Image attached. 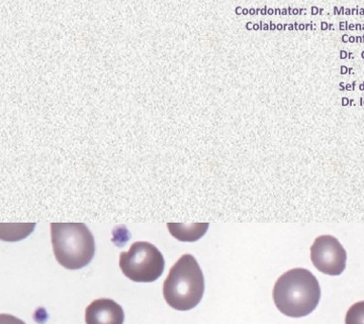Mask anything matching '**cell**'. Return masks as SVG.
Returning a JSON list of instances; mask_svg holds the SVG:
<instances>
[{
  "instance_id": "obj_1",
  "label": "cell",
  "mask_w": 364,
  "mask_h": 324,
  "mask_svg": "<svg viewBox=\"0 0 364 324\" xmlns=\"http://www.w3.org/2000/svg\"><path fill=\"white\" fill-rule=\"evenodd\" d=\"M320 300V284L309 269H290L278 279L273 287L275 306L287 317L303 318L311 314Z\"/></svg>"
},
{
  "instance_id": "obj_2",
  "label": "cell",
  "mask_w": 364,
  "mask_h": 324,
  "mask_svg": "<svg viewBox=\"0 0 364 324\" xmlns=\"http://www.w3.org/2000/svg\"><path fill=\"white\" fill-rule=\"evenodd\" d=\"M204 290L203 272L198 261L193 255H182L164 283V297L168 306L178 311H189L200 303Z\"/></svg>"
},
{
  "instance_id": "obj_3",
  "label": "cell",
  "mask_w": 364,
  "mask_h": 324,
  "mask_svg": "<svg viewBox=\"0 0 364 324\" xmlns=\"http://www.w3.org/2000/svg\"><path fill=\"white\" fill-rule=\"evenodd\" d=\"M51 244L57 261L65 269H81L92 261L95 240L82 223H51Z\"/></svg>"
},
{
  "instance_id": "obj_4",
  "label": "cell",
  "mask_w": 364,
  "mask_h": 324,
  "mask_svg": "<svg viewBox=\"0 0 364 324\" xmlns=\"http://www.w3.org/2000/svg\"><path fill=\"white\" fill-rule=\"evenodd\" d=\"M165 261L161 252L148 242H136L127 252L119 254V269L136 283H152L164 273Z\"/></svg>"
},
{
  "instance_id": "obj_5",
  "label": "cell",
  "mask_w": 364,
  "mask_h": 324,
  "mask_svg": "<svg viewBox=\"0 0 364 324\" xmlns=\"http://www.w3.org/2000/svg\"><path fill=\"white\" fill-rule=\"evenodd\" d=\"M310 258L323 274L338 276L346 270L347 253L340 241L332 235H321L310 247Z\"/></svg>"
},
{
  "instance_id": "obj_6",
  "label": "cell",
  "mask_w": 364,
  "mask_h": 324,
  "mask_svg": "<svg viewBox=\"0 0 364 324\" xmlns=\"http://www.w3.org/2000/svg\"><path fill=\"white\" fill-rule=\"evenodd\" d=\"M122 307L110 298L93 301L85 309L87 324H124Z\"/></svg>"
},
{
  "instance_id": "obj_7",
  "label": "cell",
  "mask_w": 364,
  "mask_h": 324,
  "mask_svg": "<svg viewBox=\"0 0 364 324\" xmlns=\"http://www.w3.org/2000/svg\"><path fill=\"white\" fill-rule=\"evenodd\" d=\"M168 230L171 235L178 241L196 242L203 237L209 229V223H193L185 225L181 223H168Z\"/></svg>"
},
{
  "instance_id": "obj_8",
  "label": "cell",
  "mask_w": 364,
  "mask_h": 324,
  "mask_svg": "<svg viewBox=\"0 0 364 324\" xmlns=\"http://www.w3.org/2000/svg\"><path fill=\"white\" fill-rule=\"evenodd\" d=\"M346 324H364V301L350 307L346 313Z\"/></svg>"
},
{
  "instance_id": "obj_9",
  "label": "cell",
  "mask_w": 364,
  "mask_h": 324,
  "mask_svg": "<svg viewBox=\"0 0 364 324\" xmlns=\"http://www.w3.org/2000/svg\"><path fill=\"white\" fill-rule=\"evenodd\" d=\"M0 324H26L24 321L18 318L9 314L0 315Z\"/></svg>"
},
{
  "instance_id": "obj_10",
  "label": "cell",
  "mask_w": 364,
  "mask_h": 324,
  "mask_svg": "<svg viewBox=\"0 0 364 324\" xmlns=\"http://www.w3.org/2000/svg\"><path fill=\"white\" fill-rule=\"evenodd\" d=\"M327 27H328V25L326 24V22L321 23V30L326 31L327 30Z\"/></svg>"
},
{
  "instance_id": "obj_11",
  "label": "cell",
  "mask_w": 364,
  "mask_h": 324,
  "mask_svg": "<svg viewBox=\"0 0 364 324\" xmlns=\"http://www.w3.org/2000/svg\"><path fill=\"white\" fill-rule=\"evenodd\" d=\"M276 26L273 24V23H270V30L273 31L275 30Z\"/></svg>"
},
{
  "instance_id": "obj_12",
  "label": "cell",
  "mask_w": 364,
  "mask_h": 324,
  "mask_svg": "<svg viewBox=\"0 0 364 324\" xmlns=\"http://www.w3.org/2000/svg\"><path fill=\"white\" fill-rule=\"evenodd\" d=\"M255 9H250V14H252V16H255Z\"/></svg>"
},
{
  "instance_id": "obj_13",
  "label": "cell",
  "mask_w": 364,
  "mask_h": 324,
  "mask_svg": "<svg viewBox=\"0 0 364 324\" xmlns=\"http://www.w3.org/2000/svg\"><path fill=\"white\" fill-rule=\"evenodd\" d=\"M262 14H263V16H264V14H267V8L264 7L263 9V10H262Z\"/></svg>"
},
{
  "instance_id": "obj_14",
  "label": "cell",
  "mask_w": 364,
  "mask_h": 324,
  "mask_svg": "<svg viewBox=\"0 0 364 324\" xmlns=\"http://www.w3.org/2000/svg\"><path fill=\"white\" fill-rule=\"evenodd\" d=\"M277 28H278V30H279V31H281V30H282V28H283V26H282V25H277Z\"/></svg>"
},
{
  "instance_id": "obj_15",
  "label": "cell",
  "mask_w": 364,
  "mask_h": 324,
  "mask_svg": "<svg viewBox=\"0 0 364 324\" xmlns=\"http://www.w3.org/2000/svg\"><path fill=\"white\" fill-rule=\"evenodd\" d=\"M264 31H267V30H269V26H267V25H264Z\"/></svg>"
},
{
  "instance_id": "obj_16",
  "label": "cell",
  "mask_w": 364,
  "mask_h": 324,
  "mask_svg": "<svg viewBox=\"0 0 364 324\" xmlns=\"http://www.w3.org/2000/svg\"><path fill=\"white\" fill-rule=\"evenodd\" d=\"M304 28V25H300V28H299V30L303 31Z\"/></svg>"
},
{
  "instance_id": "obj_17",
  "label": "cell",
  "mask_w": 364,
  "mask_h": 324,
  "mask_svg": "<svg viewBox=\"0 0 364 324\" xmlns=\"http://www.w3.org/2000/svg\"><path fill=\"white\" fill-rule=\"evenodd\" d=\"M272 14H273V11L272 10V9H269V14H270V16H272Z\"/></svg>"
}]
</instances>
